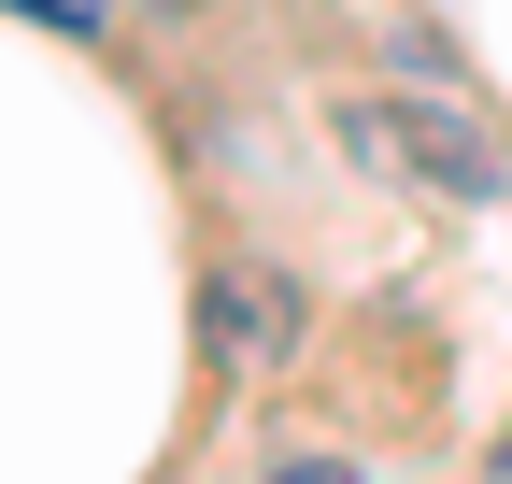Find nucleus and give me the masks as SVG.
Returning <instances> with one entry per match:
<instances>
[{
  "instance_id": "nucleus-1",
  "label": "nucleus",
  "mask_w": 512,
  "mask_h": 484,
  "mask_svg": "<svg viewBox=\"0 0 512 484\" xmlns=\"http://www.w3.org/2000/svg\"><path fill=\"white\" fill-rule=\"evenodd\" d=\"M342 143H356L370 171H413V186H441V200H498V186H512V157L470 129L456 100H342Z\"/></svg>"
},
{
  "instance_id": "nucleus-4",
  "label": "nucleus",
  "mask_w": 512,
  "mask_h": 484,
  "mask_svg": "<svg viewBox=\"0 0 512 484\" xmlns=\"http://www.w3.org/2000/svg\"><path fill=\"white\" fill-rule=\"evenodd\" d=\"M498 484H512V428H498Z\"/></svg>"
},
{
  "instance_id": "nucleus-2",
  "label": "nucleus",
  "mask_w": 512,
  "mask_h": 484,
  "mask_svg": "<svg viewBox=\"0 0 512 484\" xmlns=\"http://www.w3.org/2000/svg\"><path fill=\"white\" fill-rule=\"evenodd\" d=\"M200 328H214L228 371H271V356L299 342V285H285V271H256V257H228V271L200 285Z\"/></svg>"
},
{
  "instance_id": "nucleus-3",
  "label": "nucleus",
  "mask_w": 512,
  "mask_h": 484,
  "mask_svg": "<svg viewBox=\"0 0 512 484\" xmlns=\"http://www.w3.org/2000/svg\"><path fill=\"white\" fill-rule=\"evenodd\" d=\"M15 15H43V29H100L114 0H15Z\"/></svg>"
}]
</instances>
